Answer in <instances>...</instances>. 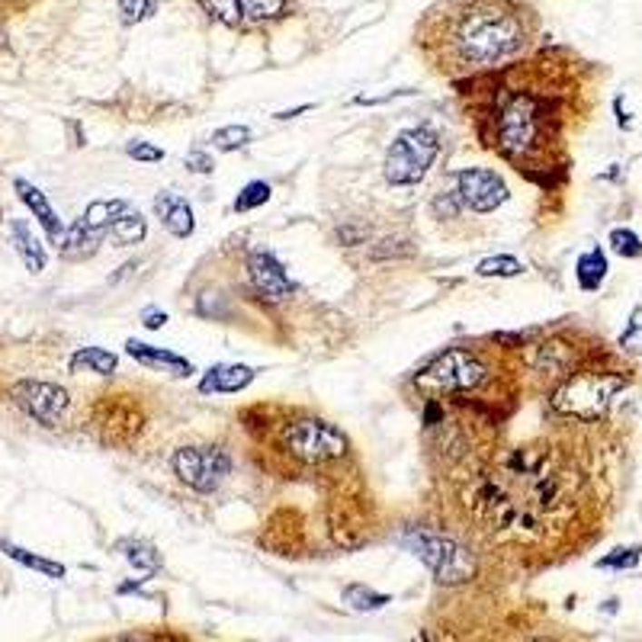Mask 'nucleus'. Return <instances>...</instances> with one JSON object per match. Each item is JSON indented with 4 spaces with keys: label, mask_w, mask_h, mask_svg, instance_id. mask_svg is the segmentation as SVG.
I'll return each mask as SVG.
<instances>
[{
    "label": "nucleus",
    "mask_w": 642,
    "mask_h": 642,
    "mask_svg": "<svg viewBox=\"0 0 642 642\" xmlns=\"http://www.w3.org/2000/svg\"><path fill=\"white\" fill-rule=\"evenodd\" d=\"M537 35V14L527 0H437L418 26L428 62L447 77L504 68Z\"/></svg>",
    "instance_id": "obj_1"
},
{
    "label": "nucleus",
    "mask_w": 642,
    "mask_h": 642,
    "mask_svg": "<svg viewBox=\"0 0 642 642\" xmlns=\"http://www.w3.org/2000/svg\"><path fill=\"white\" fill-rule=\"evenodd\" d=\"M489 145L524 167L543 164L549 145L559 142L562 116L549 94L537 87H501L489 113Z\"/></svg>",
    "instance_id": "obj_2"
},
{
    "label": "nucleus",
    "mask_w": 642,
    "mask_h": 642,
    "mask_svg": "<svg viewBox=\"0 0 642 642\" xmlns=\"http://www.w3.org/2000/svg\"><path fill=\"white\" fill-rule=\"evenodd\" d=\"M627 389V380L620 373L607 370H585V373L566 376L562 386L553 392V408L566 418L578 421H598L607 415L617 395Z\"/></svg>",
    "instance_id": "obj_3"
},
{
    "label": "nucleus",
    "mask_w": 642,
    "mask_h": 642,
    "mask_svg": "<svg viewBox=\"0 0 642 642\" xmlns=\"http://www.w3.org/2000/svg\"><path fill=\"white\" fill-rule=\"evenodd\" d=\"M399 543L405 546L408 553H415L434 572V578L440 585H463L476 572V559L469 556L466 546H459L456 539L443 537L437 530H428V527H408Z\"/></svg>",
    "instance_id": "obj_4"
},
{
    "label": "nucleus",
    "mask_w": 642,
    "mask_h": 642,
    "mask_svg": "<svg viewBox=\"0 0 642 642\" xmlns=\"http://www.w3.org/2000/svg\"><path fill=\"white\" fill-rule=\"evenodd\" d=\"M437 154H440V135L430 125L399 132L386 154V180L392 187H415L428 177Z\"/></svg>",
    "instance_id": "obj_5"
},
{
    "label": "nucleus",
    "mask_w": 642,
    "mask_h": 642,
    "mask_svg": "<svg viewBox=\"0 0 642 642\" xmlns=\"http://www.w3.org/2000/svg\"><path fill=\"white\" fill-rule=\"evenodd\" d=\"M283 447L299 463L321 466L334 463V459H341L347 453V437L334 424L318 421V418H302V421H292L286 428Z\"/></svg>",
    "instance_id": "obj_6"
},
{
    "label": "nucleus",
    "mask_w": 642,
    "mask_h": 642,
    "mask_svg": "<svg viewBox=\"0 0 642 642\" xmlns=\"http://www.w3.org/2000/svg\"><path fill=\"white\" fill-rule=\"evenodd\" d=\"M485 380V363L469 351V347H449L447 353L434 360V363L418 376V389L428 392H469Z\"/></svg>",
    "instance_id": "obj_7"
},
{
    "label": "nucleus",
    "mask_w": 642,
    "mask_h": 642,
    "mask_svg": "<svg viewBox=\"0 0 642 642\" xmlns=\"http://www.w3.org/2000/svg\"><path fill=\"white\" fill-rule=\"evenodd\" d=\"M173 472L193 491H215L232 472V456L222 447H183L173 453Z\"/></svg>",
    "instance_id": "obj_8"
},
{
    "label": "nucleus",
    "mask_w": 642,
    "mask_h": 642,
    "mask_svg": "<svg viewBox=\"0 0 642 642\" xmlns=\"http://www.w3.org/2000/svg\"><path fill=\"white\" fill-rule=\"evenodd\" d=\"M14 399L29 418H35V421L45 424V428H55L71 408V399L62 386H55V382H42V380L16 382Z\"/></svg>",
    "instance_id": "obj_9"
},
{
    "label": "nucleus",
    "mask_w": 642,
    "mask_h": 642,
    "mask_svg": "<svg viewBox=\"0 0 642 642\" xmlns=\"http://www.w3.org/2000/svg\"><path fill=\"white\" fill-rule=\"evenodd\" d=\"M456 183V193L463 200L466 209L472 212L485 215V212H495L498 206L508 202V187H504V180L498 177L495 171H485V167H466L453 177Z\"/></svg>",
    "instance_id": "obj_10"
},
{
    "label": "nucleus",
    "mask_w": 642,
    "mask_h": 642,
    "mask_svg": "<svg viewBox=\"0 0 642 642\" xmlns=\"http://www.w3.org/2000/svg\"><path fill=\"white\" fill-rule=\"evenodd\" d=\"M248 273H251L254 290L261 292L263 299H270V302H283V299H290L292 292H296V283L290 280L286 267L270 254V251H251Z\"/></svg>",
    "instance_id": "obj_11"
},
{
    "label": "nucleus",
    "mask_w": 642,
    "mask_h": 642,
    "mask_svg": "<svg viewBox=\"0 0 642 642\" xmlns=\"http://www.w3.org/2000/svg\"><path fill=\"white\" fill-rule=\"evenodd\" d=\"M14 190H16V196L23 200V206H26L29 212L35 215V222H39L42 232L49 235V242L52 244H62L64 225H62V219H58L55 209H52V202L45 200V193H42L39 187H33V183H29V180H23V177L14 180Z\"/></svg>",
    "instance_id": "obj_12"
},
{
    "label": "nucleus",
    "mask_w": 642,
    "mask_h": 642,
    "mask_svg": "<svg viewBox=\"0 0 642 642\" xmlns=\"http://www.w3.org/2000/svg\"><path fill=\"white\" fill-rule=\"evenodd\" d=\"M254 382V370L244 363H219L212 366L200 382V392L202 395H232V392H242Z\"/></svg>",
    "instance_id": "obj_13"
},
{
    "label": "nucleus",
    "mask_w": 642,
    "mask_h": 642,
    "mask_svg": "<svg viewBox=\"0 0 642 642\" xmlns=\"http://www.w3.org/2000/svg\"><path fill=\"white\" fill-rule=\"evenodd\" d=\"M154 212H158V219L164 222V228L171 232L173 238H190L193 235V209H190V202L183 200V196L177 193H161L158 200H154Z\"/></svg>",
    "instance_id": "obj_14"
},
{
    "label": "nucleus",
    "mask_w": 642,
    "mask_h": 642,
    "mask_svg": "<svg viewBox=\"0 0 642 642\" xmlns=\"http://www.w3.org/2000/svg\"><path fill=\"white\" fill-rule=\"evenodd\" d=\"M125 353L132 360H139L142 366H152V370H164V373H173V376H193V363L187 357H177L171 351H161V347H152V344H142V341H129L125 344Z\"/></svg>",
    "instance_id": "obj_15"
},
{
    "label": "nucleus",
    "mask_w": 642,
    "mask_h": 642,
    "mask_svg": "<svg viewBox=\"0 0 642 642\" xmlns=\"http://www.w3.org/2000/svg\"><path fill=\"white\" fill-rule=\"evenodd\" d=\"M10 242H14L16 254L23 257L29 273H42V270H45V248H42L39 238L33 235V228H29L23 219L10 222Z\"/></svg>",
    "instance_id": "obj_16"
},
{
    "label": "nucleus",
    "mask_w": 642,
    "mask_h": 642,
    "mask_svg": "<svg viewBox=\"0 0 642 642\" xmlns=\"http://www.w3.org/2000/svg\"><path fill=\"white\" fill-rule=\"evenodd\" d=\"M116 549L123 553V559L129 562L132 568H139L145 578H152L161 568V553L152 543H145V539H119Z\"/></svg>",
    "instance_id": "obj_17"
},
{
    "label": "nucleus",
    "mask_w": 642,
    "mask_h": 642,
    "mask_svg": "<svg viewBox=\"0 0 642 642\" xmlns=\"http://www.w3.org/2000/svg\"><path fill=\"white\" fill-rule=\"evenodd\" d=\"M0 553L10 556V559H14V562H20V566L33 568V572L45 575V578H64V575H68V568H64L62 562H55V559H42V556L29 553V549H23V546L10 543V539H0Z\"/></svg>",
    "instance_id": "obj_18"
},
{
    "label": "nucleus",
    "mask_w": 642,
    "mask_h": 642,
    "mask_svg": "<svg viewBox=\"0 0 642 642\" xmlns=\"http://www.w3.org/2000/svg\"><path fill=\"white\" fill-rule=\"evenodd\" d=\"M607 257H604L601 248H591L585 251V254L578 257V263H575V277H578V286L588 292L601 290L604 277H607Z\"/></svg>",
    "instance_id": "obj_19"
},
{
    "label": "nucleus",
    "mask_w": 642,
    "mask_h": 642,
    "mask_svg": "<svg viewBox=\"0 0 642 642\" xmlns=\"http://www.w3.org/2000/svg\"><path fill=\"white\" fill-rule=\"evenodd\" d=\"M110 235L116 238V244L129 248V244H142V242H145L148 225H145V219H142L139 212H132V209H123V212H119L116 219H113Z\"/></svg>",
    "instance_id": "obj_20"
},
{
    "label": "nucleus",
    "mask_w": 642,
    "mask_h": 642,
    "mask_svg": "<svg viewBox=\"0 0 642 642\" xmlns=\"http://www.w3.org/2000/svg\"><path fill=\"white\" fill-rule=\"evenodd\" d=\"M116 353L104 351V347H81V351L71 357V370H84V373H97L110 376L116 370Z\"/></svg>",
    "instance_id": "obj_21"
},
{
    "label": "nucleus",
    "mask_w": 642,
    "mask_h": 642,
    "mask_svg": "<svg viewBox=\"0 0 642 642\" xmlns=\"http://www.w3.org/2000/svg\"><path fill=\"white\" fill-rule=\"evenodd\" d=\"M290 7V0H238V14H242V26L251 23H267L280 20Z\"/></svg>",
    "instance_id": "obj_22"
},
{
    "label": "nucleus",
    "mask_w": 642,
    "mask_h": 642,
    "mask_svg": "<svg viewBox=\"0 0 642 642\" xmlns=\"http://www.w3.org/2000/svg\"><path fill=\"white\" fill-rule=\"evenodd\" d=\"M97 242H100L97 232H94V228H90L84 219H77L74 225L64 232V238H62V244H58V248H62L68 257H84V254H90V251H94V244H97Z\"/></svg>",
    "instance_id": "obj_23"
},
{
    "label": "nucleus",
    "mask_w": 642,
    "mask_h": 642,
    "mask_svg": "<svg viewBox=\"0 0 642 642\" xmlns=\"http://www.w3.org/2000/svg\"><path fill=\"white\" fill-rule=\"evenodd\" d=\"M123 209H129L123 200H97V202H90L87 206V212H84V222H87L94 232H97L100 238L110 232V225H113V219H116Z\"/></svg>",
    "instance_id": "obj_24"
},
{
    "label": "nucleus",
    "mask_w": 642,
    "mask_h": 642,
    "mask_svg": "<svg viewBox=\"0 0 642 642\" xmlns=\"http://www.w3.org/2000/svg\"><path fill=\"white\" fill-rule=\"evenodd\" d=\"M392 601L389 594H380L366 585H347L344 588V604H351L353 610H380Z\"/></svg>",
    "instance_id": "obj_25"
},
{
    "label": "nucleus",
    "mask_w": 642,
    "mask_h": 642,
    "mask_svg": "<svg viewBox=\"0 0 642 642\" xmlns=\"http://www.w3.org/2000/svg\"><path fill=\"white\" fill-rule=\"evenodd\" d=\"M248 142H251L248 125H222V129L212 132L215 152H235V148H244Z\"/></svg>",
    "instance_id": "obj_26"
},
{
    "label": "nucleus",
    "mask_w": 642,
    "mask_h": 642,
    "mask_svg": "<svg viewBox=\"0 0 642 642\" xmlns=\"http://www.w3.org/2000/svg\"><path fill=\"white\" fill-rule=\"evenodd\" d=\"M520 270H524V263H520L518 257L498 254V257H489V261L479 263L476 273L479 277H518Z\"/></svg>",
    "instance_id": "obj_27"
},
{
    "label": "nucleus",
    "mask_w": 642,
    "mask_h": 642,
    "mask_svg": "<svg viewBox=\"0 0 642 642\" xmlns=\"http://www.w3.org/2000/svg\"><path fill=\"white\" fill-rule=\"evenodd\" d=\"M200 7L206 10L212 20L225 23V26H242V14H238V0H200Z\"/></svg>",
    "instance_id": "obj_28"
},
{
    "label": "nucleus",
    "mask_w": 642,
    "mask_h": 642,
    "mask_svg": "<svg viewBox=\"0 0 642 642\" xmlns=\"http://www.w3.org/2000/svg\"><path fill=\"white\" fill-rule=\"evenodd\" d=\"M267 200H270V183L254 180V183H248V187L235 196V212H251V209L263 206Z\"/></svg>",
    "instance_id": "obj_29"
},
{
    "label": "nucleus",
    "mask_w": 642,
    "mask_h": 642,
    "mask_svg": "<svg viewBox=\"0 0 642 642\" xmlns=\"http://www.w3.org/2000/svg\"><path fill=\"white\" fill-rule=\"evenodd\" d=\"M610 248H614L620 257H642L639 235L629 232V228H614V232H610Z\"/></svg>",
    "instance_id": "obj_30"
},
{
    "label": "nucleus",
    "mask_w": 642,
    "mask_h": 642,
    "mask_svg": "<svg viewBox=\"0 0 642 642\" xmlns=\"http://www.w3.org/2000/svg\"><path fill=\"white\" fill-rule=\"evenodd\" d=\"M119 10L125 23H145L158 10V0H119Z\"/></svg>",
    "instance_id": "obj_31"
},
{
    "label": "nucleus",
    "mask_w": 642,
    "mask_h": 642,
    "mask_svg": "<svg viewBox=\"0 0 642 642\" xmlns=\"http://www.w3.org/2000/svg\"><path fill=\"white\" fill-rule=\"evenodd\" d=\"M620 347L627 353H636V357H642V305L629 315V325L627 331L620 334Z\"/></svg>",
    "instance_id": "obj_32"
},
{
    "label": "nucleus",
    "mask_w": 642,
    "mask_h": 642,
    "mask_svg": "<svg viewBox=\"0 0 642 642\" xmlns=\"http://www.w3.org/2000/svg\"><path fill=\"white\" fill-rule=\"evenodd\" d=\"M642 559V546H627V549H614L610 556H604L598 566L601 568H636Z\"/></svg>",
    "instance_id": "obj_33"
},
{
    "label": "nucleus",
    "mask_w": 642,
    "mask_h": 642,
    "mask_svg": "<svg viewBox=\"0 0 642 642\" xmlns=\"http://www.w3.org/2000/svg\"><path fill=\"white\" fill-rule=\"evenodd\" d=\"M125 154L135 161H145V164L164 161V152H161L158 145H148V142H129V145H125Z\"/></svg>",
    "instance_id": "obj_34"
},
{
    "label": "nucleus",
    "mask_w": 642,
    "mask_h": 642,
    "mask_svg": "<svg viewBox=\"0 0 642 642\" xmlns=\"http://www.w3.org/2000/svg\"><path fill=\"white\" fill-rule=\"evenodd\" d=\"M187 167L190 171H196V173H212V158H209L206 152H190L187 154Z\"/></svg>",
    "instance_id": "obj_35"
},
{
    "label": "nucleus",
    "mask_w": 642,
    "mask_h": 642,
    "mask_svg": "<svg viewBox=\"0 0 642 642\" xmlns=\"http://www.w3.org/2000/svg\"><path fill=\"white\" fill-rule=\"evenodd\" d=\"M142 325H145L148 331H158V328L167 325V315H164L161 309H154V305H152V309L142 311Z\"/></svg>",
    "instance_id": "obj_36"
},
{
    "label": "nucleus",
    "mask_w": 642,
    "mask_h": 642,
    "mask_svg": "<svg viewBox=\"0 0 642 642\" xmlns=\"http://www.w3.org/2000/svg\"><path fill=\"white\" fill-rule=\"evenodd\" d=\"M305 110H311V106L305 104V106H296V110H283V113H277V119H292V116H299V113H305Z\"/></svg>",
    "instance_id": "obj_37"
},
{
    "label": "nucleus",
    "mask_w": 642,
    "mask_h": 642,
    "mask_svg": "<svg viewBox=\"0 0 642 642\" xmlns=\"http://www.w3.org/2000/svg\"><path fill=\"white\" fill-rule=\"evenodd\" d=\"M10 42H7V29H4V23H0V49H7Z\"/></svg>",
    "instance_id": "obj_38"
}]
</instances>
